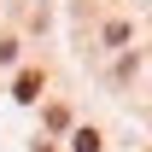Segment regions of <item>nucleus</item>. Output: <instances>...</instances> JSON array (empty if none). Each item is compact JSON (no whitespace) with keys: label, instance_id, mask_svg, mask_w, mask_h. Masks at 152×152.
Wrapping results in <instances>:
<instances>
[{"label":"nucleus","instance_id":"f257e3e1","mask_svg":"<svg viewBox=\"0 0 152 152\" xmlns=\"http://www.w3.org/2000/svg\"><path fill=\"white\" fill-rule=\"evenodd\" d=\"M41 94V70H23L18 76V99H35Z\"/></svg>","mask_w":152,"mask_h":152},{"label":"nucleus","instance_id":"f03ea898","mask_svg":"<svg viewBox=\"0 0 152 152\" xmlns=\"http://www.w3.org/2000/svg\"><path fill=\"white\" fill-rule=\"evenodd\" d=\"M70 146H76V152H99V134H94V129H76Z\"/></svg>","mask_w":152,"mask_h":152}]
</instances>
